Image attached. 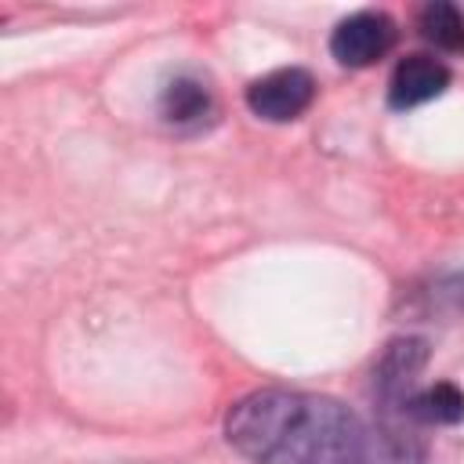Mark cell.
Segmentation results:
<instances>
[{
	"mask_svg": "<svg viewBox=\"0 0 464 464\" xmlns=\"http://www.w3.org/2000/svg\"><path fill=\"white\" fill-rule=\"evenodd\" d=\"M225 439L250 464H370L373 424L315 392L261 388L225 417Z\"/></svg>",
	"mask_w": 464,
	"mask_h": 464,
	"instance_id": "6da1fadb",
	"label": "cell"
},
{
	"mask_svg": "<svg viewBox=\"0 0 464 464\" xmlns=\"http://www.w3.org/2000/svg\"><path fill=\"white\" fill-rule=\"evenodd\" d=\"M428 366V341L424 337H395L381 352L373 366V420L395 428H420L410 413L413 395L424 388L420 373Z\"/></svg>",
	"mask_w": 464,
	"mask_h": 464,
	"instance_id": "7a4b0ae2",
	"label": "cell"
},
{
	"mask_svg": "<svg viewBox=\"0 0 464 464\" xmlns=\"http://www.w3.org/2000/svg\"><path fill=\"white\" fill-rule=\"evenodd\" d=\"M399 40V25L388 11H355L330 33V54L344 69H366L384 58Z\"/></svg>",
	"mask_w": 464,
	"mask_h": 464,
	"instance_id": "3957f363",
	"label": "cell"
},
{
	"mask_svg": "<svg viewBox=\"0 0 464 464\" xmlns=\"http://www.w3.org/2000/svg\"><path fill=\"white\" fill-rule=\"evenodd\" d=\"M315 98V80L308 69L301 65H286V69H272L261 80H254L246 87V105L254 116L268 120V123H290L297 120Z\"/></svg>",
	"mask_w": 464,
	"mask_h": 464,
	"instance_id": "277c9868",
	"label": "cell"
},
{
	"mask_svg": "<svg viewBox=\"0 0 464 464\" xmlns=\"http://www.w3.org/2000/svg\"><path fill=\"white\" fill-rule=\"evenodd\" d=\"M450 69L431 54H406L388 80V105L392 109H417L439 98L450 87Z\"/></svg>",
	"mask_w": 464,
	"mask_h": 464,
	"instance_id": "5b68a950",
	"label": "cell"
},
{
	"mask_svg": "<svg viewBox=\"0 0 464 464\" xmlns=\"http://www.w3.org/2000/svg\"><path fill=\"white\" fill-rule=\"evenodd\" d=\"M218 112L214 105V91L207 87V80L181 72L174 80H167V87L160 91V116L167 127L178 130H199L203 123H210Z\"/></svg>",
	"mask_w": 464,
	"mask_h": 464,
	"instance_id": "8992f818",
	"label": "cell"
},
{
	"mask_svg": "<svg viewBox=\"0 0 464 464\" xmlns=\"http://www.w3.org/2000/svg\"><path fill=\"white\" fill-rule=\"evenodd\" d=\"M417 29L420 36L450 54H464V11L450 0H431L417 11Z\"/></svg>",
	"mask_w": 464,
	"mask_h": 464,
	"instance_id": "52a82bcc",
	"label": "cell"
},
{
	"mask_svg": "<svg viewBox=\"0 0 464 464\" xmlns=\"http://www.w3.org/2000/svg\"><path fill=\"white\" fill-rule=\"evenodd\" d=\"M413 420L424 428V424H460L464 420V392L453 384V381H435V384H424L417 395H413V406H410Z\"/></svg>",
	"mask_w": 464,
	"mask_h": 464,
	"instance_id": "ba28073f",
	"label": "cell"
}]
</instances>
